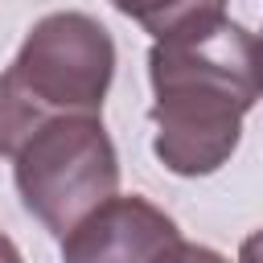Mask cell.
I'll list each match as a JSON object with an SVG mask.
<instances>
[{
    "label": "cell",
    "mask_w": 263,
    "mask_h": 263,
    "mask_svg": "<svg viewBox=\"0 0 263 263\" xmlns=\"http://www.w3.org/2000/svg\"><path fill=\"white\" fill-rule=\"evenodd\" d=\"M152 152L177 177L218 173L242 136L247 111L263 99L259 33L226 12L189 25L148 49Z\"/></svg>",
    "instance_id": "6da1fadb"
},
{
    "label": "cell",
    "mask_w": 263,
    "mask_h": 263,
    "mask_svg": "<svg viewBox=\"0 0 263 263\" xmlns=\"http://www.w3.org/2000/svg\"><path fill=\"white\" fill-rule=\"evenodd\" d=\"M115 78V41L90 12H49L21 41L0 74V156L66 115H103Z\"/></svg>",
    "instance_id": "7a4b0ae2"
},
{
    "label": "cell",
    "mask_w": 263,
    "mask_h": 263,
    "mask_svg": "<svg viewBox=\"0 0 263 263\" xmlns=\"http://www.w3.org/2000/svg\"><path fill=\"white\" fill-rule=\"evenodd\" d=\"M12 181L25 210L66 238L119 189V156L103 115H66L37 127L12 156Z\"/></svg>",
    "instance_id": "3957f363"
},
{
    "label": "cell",
    "mask_w": 263,
    "mask_h": 263,
    "mask_svg": "<svg viewBox=\"0 0 263 263\" xmlns=\"http://www.w3.org/2000/svg\"><path fill=\"white\" fill-rule=\"evenodd\" d=\"M177 242L181 230L160 205L115 193L62 238V263H160Z\"/></svg>",
    "instance_id": "277c9868"
},
{
    "label": "cell",
    "mask_w": 263,
    "mask_h": 263,
    "mask_svg": "<svg viewBox=\"0 0 263 263\" xmlns=\"http://www.w3.org/2000/svg\"><path fill=\"white\" fill-rule=\"evenodd\" d=\"M111 4L123 16H132L144 33H152V41L226 12V0H111Z\"/></svg>",
    "instance_id": "5b68a950"
},
{
    "label": "cell",
    "mask_w": 263,
    "mask_h": 263,
    "mask_svg": "<svg viewBox=\"0 0 263 263\" xmlns=\"http://www.w3.org/2000/svg\"><path fill=\"white\" fill-rule=\"evenodd\" d=\"M160 263H230V259H226V255H218L214 247H201V242H185V238H181V242H177Z\"/></svg>",
    "instance_id": "8992f818"
},
{
    "label": "cell",
    "mask_w": 263,
    "mask_h": 263,
    "mask_svg": "<svg viewBox=\"0 0 263 263\" xmlns=\"http://www.w3.org/2000/svg\"><path fill=\"white\" fill-rule=\"evenodd\" d=\"M238 263H263V230L247 234L242 247H238Z\"/></svg>",
    "instance_id": "52a82bcc"
},
{
    "label": "cell",
    "mask_w": 263,
    "mask_h": 263,
    "mask_svg": "<svg viewBox=\"0 0 263 263\" xmlns=\"http://www.w3.org/2000/svg\"><path fill=\"white\" fill-rule=\"evenodd\" d=\"M0 263H25V259H21V251H16V242H12L4 230H0Z\"/></svg>",
    "instance_id": "ba28073f"
},
{
    "label": "cell",
    "mask_w": 263,
    "mask_h": 263,
    "mask_svg": "<svg viewBox=\"0 0 263 263\" xmlns=\"http://www.w3.org/2000/svg\"><path fill=\"white\" fill-rule=\"evenodd\" d=\"M259 49H263V33H259Z\"/></svg>",
    "instance_id": "9c48e42d"
}]
</instances>
